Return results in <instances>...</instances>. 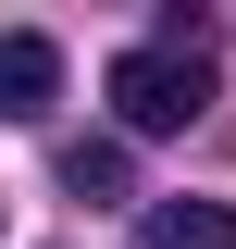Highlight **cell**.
<instances>
[{"label": "cell", "instance_id": "obj_1", "mask_svg": "<svg viewBox=\"0 0 236 249\" xmlns=\"http://www.w3.org/2000/svg\"><path fill=\"white\" fill-rule=\"evenodd\" d=\"M112 112H124V137H174V124L211 112V37H199V13H162L112 62Z\"/></svg>", "mask_w": 236, "mask_h": 249}, {"label": "cell", "instance_id": "obj_3", "mask_svg": "<svg viewBox=\"0 0 236 249\" xmlns=\"http://www.w3.org/2000/svg\"><path fill=\"white\" fill-rule=\"evenodd\" d=\"M137 249H236V212H224V199H149V212H137Z\"/></svg>", "mask_w": 236, "mask_h": 249}, {"label": "cell", "instance_id": "obj_4", "mask_svg": "<svg viewBox=\"0 0 236 249\" xmlns=\"http://www.w3.org/2000/svg\"><path fill=\"white\" fill-rule=\"evenodd\" d=\"M62 187H75V199H124V150L112 137H75V150H62Z\"/></svg>", "mask_w": 236, "mask_h": 249}, {"label": "cell", "instance_id": "obj_2", "mask_svg": "<svg viewBox=\"0 0 236 249\" xmlns=\"http://www.w3.org/2000/svg\"><path fill=\"white\" fill-rule=\"evenodd\" d=\"M50 100H62V50H50L37 25H0V112H13V124H37Z\"/></svg>", "mask_w": 236, "mask_h": 249}]
</instances>
